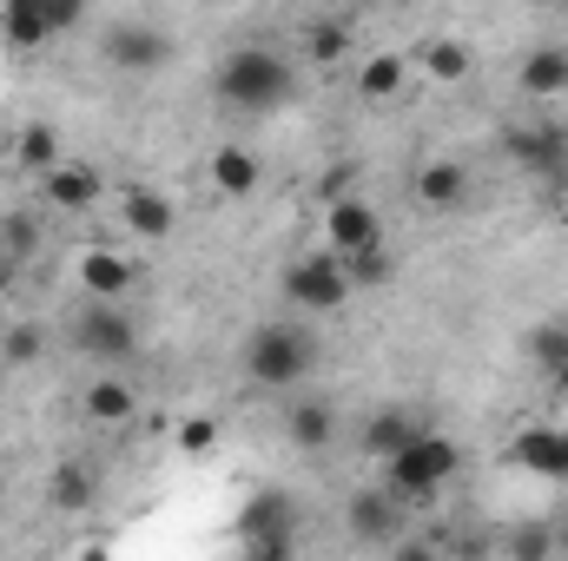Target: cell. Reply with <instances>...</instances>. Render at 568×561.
I'll use <instances>...</instances> for the list:
<instances>
[{
	"instance_id": "cell-15",
	"label": "cell",
	"mask_w": 568,
	"mask_h": 561,
	"mask_svg": "<svg viewBox=\"0 0 568 561\" xmlns=\"http://www.w3.org/2000/svg\"><path fill=\"white\" fill-rule=\"evenodd\" d=\"M410 192H417L424 212H463L469 205V165L463 159H429V165H417Z\"/></svg>"
},
{
	"instance_id": "cell-33",
	"label": "cell",
	"mask_w": 568,
	"mask_h": 561,
	"mask_svg": "<svg viewBox=\"0 0 568 561\" xmlns=\"http://www.w3.org/2000/svg\"><path fill=\"white\" fill-rule=\"evenodd\" d=\"M47 13H53V33H80V20H87V0H47Z\"/></svg>"
},
{
	"instance_id": "cell-6",
	"label": "cell",
	"mask_w": 568,
	"mask_h": 561,
	"mask_svg": "<svg viewBox=\"0 0 568 561\" xmlns=\"http://www.w3.org/2000/svg\"><path fill=\"white\" fill-rule=\"evenodd\" d=\"M239 542H245L252 555H284V549L297 542V502H291L284 489H258V496L245 502V516H239Z\"/></svg>"
},
{
	"instance_id": "cell-14",
	"label": "cell",
	"mask_w": 568,
	"mask_h": 561,
	"mask_svg": "<svg viewBox=\"0 0 568 561\" xmlns=\"http://www.w3.org/2000/svg\"><path fill=\"white\" fill-rule=\"evenodd\" d=\"M100 192H106V178H100V165H87V159H60L53 172H40V198H47L53 212H93Z\"/></svg>"
},
{
	"instance_id": "cell-28",
	"label": "cell",
	"mask_w": 568,
	"mask_h": 561,
	"mask_svg": "<svg viewBox=\"0 0 568 561\" xmlns=\"http://www.w3.org/2000/svg\"><path fill=\"white\" fill-rule=\"evenodd\" d=\"M529 364L542 370V377H556L568 364V324H542L536 337H529Z\"/></svg>"
},
{
	"instance_id": "cell-11",
	"label": "cell",
	"mask_w": 568,
	"mask_h": 561,
	"mask_svg": "<svg viewBox=\"0 0 568 561\" xmlns=\"http://www.w3.org/2000/svg\"><path fill=\"white\" fill-rule=\"evenodd\" d=\"M120 225L145 238V245H159V238H172L179 232V205H172V192H159V185H145V178H126L120 185Z\"/></svg>"
},
{
	"instance_id": "cell-24",
	"label": "cell",
	"mask_w": 568,
	"mask_h": 561,
	"mask_svg": "<svg viewBox=\"0 0 568 561\" xmlns=\"http://www.w3.org/2000/svg\"><path fill=\"white\" fill-rule=\"evenodd\" d=\"M304 53L317 60V67H337L344 53H351V27H344V13L331 7V13H317L311 27H304Z\"/></svg>"
},
{
	"instance_id": "cell-8",
	"label": "cell",
	"mask_w": 568,
	"mask_h": 561,
	"mask_svg": "<svg viewBox=\"0 0 568 561\" xmlns=\"http://www.w3.org/2000/svg\"><path fill=\"white\" fill-rule=\"evenodd\" d=\"M100 60H106L113 73H159V67L172 60V40H165L152 20H113V27L100 33Z\"/></svg>"
},
{
	"instance_id": "cell-2",
	"label": "cell",
	"mask_w": 568,
	"mask_h": 561,
	"mask_svg": "<svg viewBox=\"0 0 568 561\" xmlns=\"http://www.w3.org/2000/svg\"><path fill=\"white\" fill-rule=\"evenodd\" d=\"M291 93H297V73H291V60L272 53V47H239L219 67V100L232 113H252V120L258 113H278Z\"/></svg>"
},
{
	"instance_id": "cell-27",
	"label": "cell",
	"mask_w": 568,
	"mask_h": 561,
	"mask_svg": "<svg viewBox=\"0 0 568 561\" xmlns=\"http://www.w3.org/2000/svg\"><path fill=\"white\" fill-rule=\"evenodd\" d=\"M40 245H47V238H40V218H33V212H7V218H0V252H13V258L27 265Z\"/></svg>"
},
{
	"instance_id": "cell-3",
	"label": "cell",
	"mask_w": 568,
	"mask_h": 561,
	"mask_svg": "<svg viewBox=\"0 0 568 561\" xmlns=\"http://www.w3.org/2000/svg\"><path fill=\"white\" fill-rule=\"evenodd\" d=\"M67 344H73V357H87L100 370H126L140 357V324L120 297H87L67 324Z\"/></svg>"
},
{
	"instance_id": "cell-13",
	"label": "cell",
	"mask_w": 568,
	"mask_h": 561,
	"mask_svg": "<svg viewBox=\"0 0 568 561\" xmlns=\"http://www.w3.org/2000/svg\"><path fill=\"white\" fill-rule=\"evenodd\" d=\"M73 278H80L87 297H133L140 290V265L120 245H87L80 265H73Z\"/></svg>"
},
{
	"instance_id": "cell-21",
	"label": "cell",
	"mask_w": 568,
	"mask_h": 561,
	"mask_svg": "<svg viewBox=\"0 0 568 561\" xmlns=\"http://www.w3.org/2000/svg\"><path fill=\"white\" fill-rule=\"evenodd\" d=\"M417 429H424V422L410 417L404 404H377V410H371V422L357 429V449H364L371 462H384V456H390V449H404Z\"/></svg>"
},
{
	"instance_id": "cell-37",
	"label": "cell",
	"mask_w": 568,
	"mask_h": 561,
	"mask_svg": "<svg viewBox=\"0 0 568 561\" xmlns=\"http://www.w3.org/2000/svg\"><path fill=\"white\" fill-rule=\"evenodd\" d=\"M536 7H568V0H536Z\"/></svg>"
},
{
	"instance_id": "cell-12",
	"label": "cell",
	"mask_w": 568,
	"mask_h": 561,
	"mask_svg": "<svg viewBox=\"0 0 568 561\" xmlns=\"http://www.w3.org/2000/svg\"><path fill=\"white\" fill-rule=\"evenodd\" d=\"M503 152H509L523 172H536V178H556V172L568 165V126H556V120L509 126V133H503Z\"/></svg>"
},
{
	"instance_id": "cell-9",
	"label": "cell",
	"mask_w": 568,
	"mask_h": 561,
	"mask_svg": "<svg viewBox=\"0 0 568 561\" xmlns=\"http://www.w3.org/2000/svg\"><path fill=\"white\" fill-rule=\"evenodd\" d=\"M509 469L536 476V482H568V429L562 422H529L509 436Z\"/></svg>"
},
{
	"instance_id": "cell-35",
	"label": "cell",
	"mask_w": 568,
	"mask_h": 561,
	"mask_svg": "<svg viewBox=\"0 0 568 561\" xmlns=\"http://www.w3.org/2000/svg\"><path fill=\"white\" fill-rule=\"evenodd\" d=\"M549 384H556V397H562V404H568V364H562V370H556V377H549Z\"/></svg>"
},
{
	"instance_id": "cell-29",
	"label": "cell",
	"mask_w": 568,
	"mask_h": 561,
	"mask_svg": "<svg viewBox=\"0 0 568 561\" xmlns=\"http://www.w3.org/2000/svg\"><path fill=\"white\" fill-rule=\"evenodd\" d=\"M344 265H351V284H390L397 278L390 245H371V252H357V258H344Z\"/></svg>"
},
{
	"instance_id": "cell-36",
	"label": "cell",
	"mask_w": 568,
	"mask_h": 561,
	"mask_svg": "<svg viewBox=\"0 0 568 561\" xmlns=\"http://www.w3.org/2000/svg\"><path fill=\"white\" fill-rule=\"evenodd\" d=\"M324 7H337V13H344V7H357V0H324Z\"/></svg>"
},
{
	"instance_id": "cell-10",
	"label": "cell",
	"mask_w": 568,
	"mask_h": 561,
	"mask_svg": "<svg viewBox=\"0 0 568 561\" xmlns=\"http://www.w3.org/2000/svg\"><path fill=\"white\" fill-rule=\"evenodd\" d=\"M324 245H331L337 258H357V252L384 245V218H377V205H364V198H351V192L324 198Z\"/></svg>"
},
{
	"instance_id": "cell-7",
	"label": "cell",
	"mask_w": 568,
	"mask_h": 561,
	"mask_svg": "<svg viewBox=\"0 0 568 561\" xmlns=\"http://www.w3.org/2000/svg\"><path fill=\"white\" fill-rule=\"evenodd\" d=\"M344 522H351V536H357L364 549H390V542L410 529V502L377 482V489H357V496L344 502Z\"/></svg>"
},
{
	"instance_id": "cell-1",
	"label": "cell",
	"mask_w": 568,
	"mask_h": 561,
	"mask_svg": "<svg viewBox=\"0 0 568 561\" xmlns=\"http://www.w3.org/2000/svg\"><path fill=\"white\" fill-rule=\"evenodd\" d=\"M239 364H245V377H252L258 390H278V397H291V390L317 370V337H311L304 324H284V317H272V324H258V330L245 337Z\"/></svg>"
},
{
	"instance_id": "cell-31",
	"label": "cell",
	"mask_w": 568,
	"mask_h": 561,
	"mask_svg": "<svg viewBox=\"0 0 568 561\" xmlns=\"http://www.w3.org/2000/svg\"><path fill=\"white\" fill-rule=\"evenodd\" d=\"M549 549H556V529H549V522H529V529H516V536H509V555H523V561L549 555Z\"/></svg>"
},
{
	"instance_id": "cell-4",
	"label": "cell",
	"mask_w": 568,
	"mask_h": 561,
	"mask_svg": "<svg viewBox=\"0 0 568 561\" xmlns=\"http://www.w3.org/2000/svg\"><path fill=\"white\" fill-rule=\"evenodd\" d=\"M456 462H463V449H456L449 436L417 429L404 449H390V456H384V489H397L404 502H429V496H443V489H449Z\"/></svg>"
},
{
	"instance_id": "cell-20",
	"label": "cell",
	"mask_w": 568,
	"mask_h": 561,
	"mask_svg": "<svg viewBox=\"0 0 568 561\" xmlns=\"http://www.w3.org/2000/svg\"><path fill=\"white\" fill-rule=\"evenodd\" d=\"M133 417H140V390L126 384V370H106V377L87 390V422H100V429H126Z\"/></svg>"
},
{
	"instance_id": "cell-32",
	"label": "cell",
	"mask_w": 568,
	"mask_h": 561,
	"mask_svg": "<svg viewBox=\"0 0 568 561\" xmlns=\"http://www.w3.org/2000/svg\"><path fill=\"white\" fill-rule=\"evenodd\" d=\"M212 442H219V429H212V417L179 422V456H212Z\"/></svg>"
},
{
	"instance_id": "cell-26",
	"label": "cell",
	"mask_w": 568,
	"mask_h": 561,
	"mask_svg": "<svg viewBox=\"0 0 568 561\" xmlns=\"http://www.w3.org/2000/svg\"><path fill=\"white\" fill-rule=\"evenodd\" d=\"M13 165H20V172H53V165H60V133H53L47 120L20 126V133H13Z\"/></svg>"
},
{
	"instance_id": "cell-30",
	"label": "cell",
	"mask_w": 568,
	"mask_h": 561,
	"mask_svg": "<svg viewBox=\"0 0 568 561\" xmlns=\"http://www.w3.org/2000/svg\"><path fill=\"white\" fill-rule=\"evenodd\" d=\"M0 350H7V364H40V357H47V330H40V324H13Z\"/></svg>"
},
{
	"instance_id": "cell-34",
	"label": "cell",
	"mask_w": 568,
	"mask_h": 561,
	"mask_svg": "<svg viewBox=\"0 0 568 561\" xmlns=\"http://www.w3.org/2000/svg\"><path fill=\"white\" fill-rule=\"evenodd\" d=\"M13 278H20V258H13V252H0V304H7V290H13Z\"/></svg>"
},
{
	"instance_id": "cell-22",
	"label": "cell",
	"mask_w": 568,
	"mask_h": 561,
	"mask_svg": "<svg viewBox=\"0 0 568 561\" xmlns=\"http://www.w3.org/2000/svg\"><path fill=\"white\" fill-rule=\"evenodd\" d=\"M258 178H265L258 152H245V145H232V140L212 152V185H219L225 198H252V192H258Z\"/></svg>"
},
{
	"instance_id": "cell-39",
	"label": "cell",
	"mask_w": 568,
	"mask_h": 561,
	"mask_svg": "<svg viewBox=\"0 0 568 561\" xmlns=\"http://www.w3.org/2000/svg\"><path fill=\"white\" fill-rule=\"evenodd\" d=\"M0 496H7V476H0Z\"/></svg>"
},
{
	"instance_id": "cell-17",
	"label": "cell",
	"mask_w": 568,
	"mask_h": 561,
	"mask_svg": "<svg viewBox=\"0 0 568 561\" xmlns=\"http://www.w3.org/2000/svg\"><path fill=\"white\" fill-rule=\"evenodd\" d=\"M284 436H291L304 456L331 449V442H337V404H331V397H297V404H284Z\"/></svg>"
},
{
	"instance_id": "cell-18",
	"label": "cell",
	"mask_w": 568,
	"mask_h": 561,
	"mask_svg": "<svg viewBox=\"0 0 568 561\" xmlns=\"http://www.w3.org/2000/svg\"><path fill=\"white\" fill-rule=\"evenodd\" d=\"M516 86H523L529 100H562V93H568V47H562V40L529 47V53H523V67H516Z\"/></svg>"
},
{
	"instance_id": "cell-5",
	"label": "cell",
	"mask_w": 568,
	"mask_h": 561,
	"mask_svg": "<svg viewBox=\"0 0 568 561\" xmlns=\"http://www.w3.org/2000/svg\"><path fill=\"white\" fill-rule=\"evenodd\" d=\"M278 290H284V304L291 310H311V317H324V310H344L351 304V265L324 245V252H304V258H291L284 265V278H278Z\"/></svg>"
},
{
	"instance_id": "cell-23",
	"label": "cell",
	"mask_w": 568,
	"mask_h": 561,
	"mask_svg": "<svg viewBox=\"0 0 568 561\" xmlns=\"http://www.w3.org/2000/svg\"><path fill=\"white\" fill-rule=\"evenodd\" d=\"M404 86H410V60H404V53H371V60L357 67V100H371V106L397 100Z\"/></svg>"
},
{
	"instance_id": "cell-16",
	"label": "cell",
	"mask_w": 568,
	"mask_h": 561,
	"mask_svg": "<svg viewBox=\"0 0 568 561\" xmlns=\"http://www.w3.org/2000/svg\"><path fill=\"white\" fill-rule=\"evenodd\" d=\"M0 40H7L13 53H40V47H53L60 33H53L47 0H0Z\"/></svg>"
},
{
	"instance_id": "cell-19",
	"label": "cell",
	"mask_w": 568,
	"mask_h": 561,
	"mask_svg": "<svg viewBox=\"0 0 568 561\" xmlns=\"http://www.w3.org/2000/svg\"><path fill=\"white\" fill-rule=\"evenodd\" d=\"M417 67L429 73V86H463V80L476 73V53H469V40H456V33H429L424 47H417Z\"/></svg>"
},
{
	"instance_id": "cell-38",
	"label": "cell",
	"mask_w": 568,
	"mask_h": 561,
	"mask_svg": "<svg viewBox=\"0 0 568 561\" xmlns=\"http://www.w3.org/2000/svg\"><path fill=\"white\" fill-rule=\"evenodd\" d=\"M192 7H219V0H192Z\"/></svg>"
},
{
	"instance_id": "cell-25",
	"label": "cell",
	"mask_w": 568,
	"mask_h": 561,
	"mask_svg": "<svg viewBox=\"0 0 568 561\" xmlns=\"http://www.w3.org/2000/svg\"><path fill=\"white\" fill-rule=\"evenodd\" d=\"M47 496H53V509H67V516H80V509H93V496H100V482H93V469H87V462H73V456H67V462L53 469V489H47Z\"/></svg>"
}]
</instances>
